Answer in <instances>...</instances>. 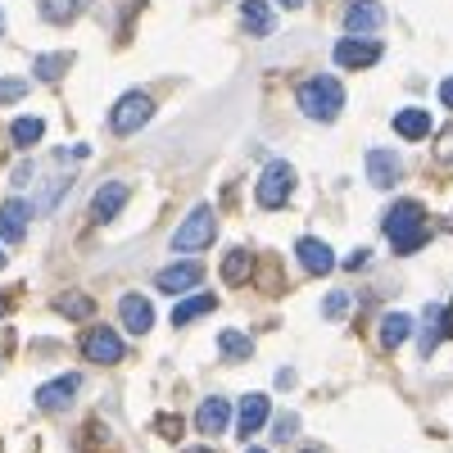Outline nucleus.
<instances>
[{"label":"nucleus","instance_id":"nucleus-30","mask_svg":"<svg viewBox=\"0 0 453 453\" xmlns=\"http://www.w3.org/2000/svg\"><path fill=\"white\" fill-rule=\"evenodd\" d=\"M27 96V82H19V78H0V104H14V100H23Z\"/></svg>","mask_w":453,"mask_h":453},{"label":"nucleus","instance_id":"nucleus-6","mask_svg":"<svg viewBox=\"0 0 453 453\" xmlns=\"http://www.w3.org/2000/svg\"><path fill=\"white\" fill-rule=\"evenodd\" d=\"M82 354L91 358V363H119L123 358V340H119V331L113 326H91L87 335H82Z\"/></svg>","mask_w":453,"mask_h":453},{"label":"nucleus","instance_id":"nucleus-5","mask_svg":"<svg viewBox=\"0 0 453 453\" xmlns=\"http://www.w3.org/2000/svg\"><path fill=\"white\" fill-rule=\"evenodd\" d=\"M150 113H155V100H150L145 91H127L119 104H113L109 127L119 132V136H132V132H141V127L150 123Z\"/></svg>","mask_w":453,"mask_h":453},{"label":"nucleus","instance_id":"nucleus-17","mask_svg":"<svg viewBox=\"0 0 453 453\" xmlns=\"http://www.w3.org/2000/svg\"><path fill=\"white\" fill-rule=\"evenodd\" d=\"M295 254H299V263L313 273V277H322V273H331L335 268V254H331V245H322V241H313V236H304L295 245Z\"/></svg>","mask_w":453,"mask_h":453},{"label":"nucleus","instance_id":"nucleus-16","mask_svg":"<svg viewBox=\"0 0 453 453\" xmlns=\"http://www.w3.org/2000/svg\"><path fill=\"white\" fill-rule=\"evenodd\" d=\"M123 204H127V186H123V181H104L100 191H96V200H91V218H96V222H109Z\"/></svg>","mask_w":453,"mask_h":453},{"label":"nucleus","instance_id":"nucleus-32","mask_svg":"<svg viewBox=\"0 0 453 453\" xmlns=\"http://www.w3.org/2000/svg\"><path fill=\"white\" fill-rule=\"evenodd\" d=\"M435 155H440L444 164H453V127H449V132L440 136V145H435Z\"/></svg>","mask_w":453,"mask_h":453},{"label":"nucleus","instance_id":"nucleus-15","mask_svg":"<svg viewBox=\"0 0 453 453\" xmlns=\"http://www.w3.org/2000/svg\"><path fill=\"white\" fill-rule=\"evenodd\" d=\"M27 218H32V209L23 200H5L0 204V236H5L10 245H19L27 236Z\"/></svg>","mask_w":453,"mask_h":453},{"label":"nucleus","instance_id":"nucleus-8","mask_svg":"<svg viewBox=\"0 0 453 453\" xmlns=\"http://www.w3.org/2000/svg\"><path fill=\"white\" fill-rule=\"evenodd\" d=\"M399 177H403V159L395 150H367V181L376 191H390Z\"/></svg>","mask_w":453,"mask_h":453},{"label":"nucleus","instance_id":"nucleus-18","mask_svg":"<svg viewBox=\"0 0 453 453\" xmlns=\"http://www.w3.org/2000/svg\"><path fill=\"white\" fill-rule=\"evenodd\" d=\"M395 132L403 141H426L431 136V113L426 109H399L395 113Z\"/></svg>","mask_w":453,"mask_h":453},{"label":"nucleus","instance_id":"nucleus-11","mask_svg":"<svg viewBox=\"0 0 453 453\" xmlns=\"http://www.w3.org/2000/svg\"><path fill=\"white\" fill-rule=\"evenodd\" d=\"M200 277H204L200 263H173V268H164V273L155 277V286L168 290V295H181V290H196Z\"/></svg>","mask_w":453,"mask_h":453},{"label":"nucleus","instance_id":"nucleus-13","mask_svg":"<svg viewBox=\"0 0 453 453\" xmlns=\"http://www.w3.org/2000/svg\"><path fill=\"white\" fill-rule=\"evenodd\" d=\"M226 422H232V403H226L222 395H209V399L200 403V412H196V426H200L204 435H222Z\"/></svg>","mask_w":453,"mask_h":453},{"label":"nucleus","instance_id":"nucleus-1","mask_svg":"<svg viewBox=\"0 0 453 453\" xmlns=\"http://www.w3.org/2000/svg\"><path fill=\"white\" fill-rule=\"evenodd\" d=\"M386 236H390V245L399 250V254H412V250H422L426 241H431V232H426V209L418 204V200H399L390 213H386Z\"/></svg>","mask_w":453,"mask_h":453},{"label":"nucleus","instance_id":"nucleus-39","mask_svg":"<svg viewBox=\"0 0 453 453\" xmlns=\"http://www.w3.org/2000/svg\"><path fill=\"white\" fill-rule=\"evenodd\" d=\"M304 453H322V449H304Z\"/></svg>","mask_w":453,"mask_h":453},{"label":"nucleus","instance_id":"nucleus-34","mask_svg":"<svg viewBox=\"0 0 453 453\" xmlns=\"http://www.w3.org/2000/svg\"><path fill=\"white\" fill-rule=\"evenodd\" d=\"M159 431H164V435H177L181 422H177V418H159Z\"/></svg>","mask_w":453,"mask_h":453},{"label":"nucleus","instance_id":"nucleus-26","mask_svg":"<svg viewBox=\"0 0 453 453\" xmlns=\"http://www.w3.org/2000/svg\"><path fill=\"white\" fill-rule=\"evenodd\" d=\"M73 55H36V78L42 82H59L64 73H68Z\"/></svg>","mask_w":453,"mask_h":453},{"label":"nucleus","instance_id":"nucleus-4","mask_svg":"<svg viewBox=\"0 0 453 453\" xmlns=\"http://www.w3.org/2000/svg\"><path fill=\"white\" fill-rule=\"evenodd\" d=\"M290 191H295V168H290V164L273 159L268 168L258 173L254 196H258V204H263V209H281V204L290 200Z\"/></svg>","mask_w":453,"mask_h":453},{"label":"nucleus","instance_id":"nucleus-27","mask_svg":"<svg viewBox=\"0 0 453 453\" xmlns=\"http://www.w3.org/2000/svg\"><path fill=\"white\" fill-rule=\"evenodd\" d=\"M42 132H46V123H42V119H19V123L10 127V141H14L19 150H27V145L42 141Z\"/></svg>","mask_w":453,"mask_h":453},{"label":"nucleus","instance_id":"nucleus-3","mask_svg":"<svg viewBox=\"0 0 453 453\" xmlns=\"http://www.w3.org/2000/svg\"><path fill=\"white\" fill-rule=\"evenodd\" d=\"M213 232H218L213 209H209V204H200V209L186 213V222L177 226L173 250H177V254H200V250H209V245H213Z\"/></svg>","mask_w":453,"mask_h":453},{"label":"nucleus","instance_id":"nucleus-25","mask_svg":"<svg viewBox=\"0 0 453 453\" xmlns=\"http://www.w3.org/2000/svg\"><path fill=\"white\" fill-rule=\"evenodd\" d=\"M218 349H222V358L245 363V358H250V335H241V331H222V335H218Z\"/></svg>","mask_w":453,"mask_h":453},{"label":"nucleus","instance_id":"nucleus-19","mask_svg":"<svg viewBox=\"0 0 453 453\" xmlns=\"http://www.w3.org/2000/svg\"><path fill=\"white\" fill-rule=\"evenodd\" d=\"M444 335H453V313L449 309H440V304H431L426 309V335H422V354H435V345Z\"/></svg>","mask_w":453,"mask_h":453},{"label":"nucleus","instance_id":"nucleus-35","mask_svg":"<svg viewBox=\"0 0 453 453\" xmlns=\"http://www.w3.org/2000/svg\"><path fill=\"white\" fill-rule=\"evenodd\" d=\"M277 5H286V10H299V5H304V0H277Z\"/></svg>","mask_w":453,"mask_h":453},{"label":"nucleus","instance_id":"nucleus-28","mask_svg":"<svg viewBox=\"0 0 453 453\" xmlns=\"http://www.w3.org/2000/svg\"><path fill=\"white\" fill-rule=\"evenodd\" d=\"M55 309H59L64 318H91L96 304H91L87 295H59V304H55Z\"/></svg>","mask_w":453,"mask_h":453},{"label":"nucleus","instance_id":"nucleus-22","mask_svg":"<svg viewBox=\"0 0 453 453\" xmlns=\"http://www.w3.org/2000/svg\"><path fill=\"white\" fill-rule=\"evenodd\" d=\"M213 309H218L213 295H191V299H181V304L173 309V322L186 326V322H196V318H204V313H213Z\"/></svg>","mask_w":453,"mask_h":453},{"label":"nucleus","instance_id":"nucleus-36","mask_svg":"<svg viewBox=\"0 0 453 453\" xmlns=\"http://www.w3.org/2000/svg\"><path fill=\"white\" fill-rule=\"evenodd\" d=\"M0 268H5V250H0Z\"/></svg>","mask_w":453,"mask_h":453},{"label":"nucleus","instance_id":"nucleus-29","mask_svg":"<svg viewBox=\"0 0 453 453\" xmlns=\"http://www.w3.org/2000/svg\"><path fill=\"white\" fill-rule=\"evenodd\" d=\"M322 313L340 322V318L349 313V295H345V290H335V295H326V299H322Z\"/></svg>","mask_w":453,"mask_h":453},{"label":"nucleus","instance_id":"nucleus-10","mask_svg":"<svg viewBox=\"0 0 453 453\" xmlns=\"http://www.w3.org/2000/svg\"><path fill=\"white\" fill-rule=\"evenodd\" d=\"M82 390V376H59V381H46L42 390H36V408H46V412H59L73 403V395Z\"/></svg>","mask_w":453,"mask_h":453},{"label":"nucleus","instance_id":"nucleus-20","mask_svg":"<svg viewBox=\"0 0 453 453\" xmlns=\"http://www.w3.org/2000/svg\"><path fill=\"white\" fill-rule=\"evenodd\" d=\"M241 14H245V32H254V36H268V32L277 27V19H273V5H268V0H245Z\"/></svg>","mask_w":453,"mask_h":453},{"label":"nucleus","instance_id":"nucleus-2","mask_svg":"<svg viewBox=\"0 0 453 453\" xmlns=\"http://www.w3.org/2000/svg\"><path fill=\"white\" fill-rule=\"evenodd\" d=\"M295 100L313 123H331V119H340V109H345V87H340L331 73H322V78H309L304 87H299Z\"/></svg>","mask_w":453,"mask_h":453},{"label":"nucleus","instance_id":"nucleus-33","mask_svg":"<svg viewBox=\"0 0 453 453\" xmlns=\"http://www.w3.org/2000/svg\"><path fill=\"white\" fill-rule=\"evenodd\" d=\"M440 104H449V109H453V78H444V82H440Z\"/></svg>","mask_w":453,"mask_h":453},{"label":"nucleus","instance_id":"nucleus-24","mask_svg":"<svg viewBox=\"0 0 453 453\" xmlns=\"http://www.w3.org/2000/svg\"><path fill=\"white\" fill-rule=\"evenodd\" d=\"M250 268H254V254H250V250H232V254L222 258V277L232 281V286H241V281L250 277Z\"/></svg>","mask_w":453,"mask_h":453},{"label":"nucleus","instance_id":"nucleus-7","mask_svg":"<svg viewBox=\"0 0 453 453\" xmlns=\"http://www.w3.org/2000/svg\"><path fill=\"white\" fill-rule=\"evenodd\" d=\"M268 418H273V403H268V395H245L241 399V418H236V435L241 440H254L263 426H268Z\"/></svg>","mask_w":453,"mask_h":453},{"label":"nucleus","instance_id":"nucleus-14","mask_svg":"<svg viewBox=\"0 0 453 453\" xmlns=\"http://www.w3.org/2000/svg\"><path fill=\"white\" fill-rule=\"evenodd\" d=\"M119 313H123V326H127L132 335H145L150 326H155V309H150L145 295H123Z\"/></svg>","mask_w":453,"mask_h":453},{"label":"nucleus","instance_id":"nucleus-41","mask_svg":"<svg viewBox=\"0 0 453 453\" xmlns=\"http://www.w3.org/2000/svg\"><path fill=\"white\" fill-rule=\"evenodd\" d=\"M449 313H453V309H449Z\"/></svg>","mask_w":453,"mask_h":453},{"label":"nucleus","instance_id":"nucleus-12","mask_svg":"<svg viewBox=\"0 0 453 453\" xmlns=\"http://www.w3.org/2000/svg\"><path fill=\"white\" fill-rule=\"evenodd\" d=\"M381 19H386V10L376 5V0H354V5L345 10V27H349V36H367V32H376V27H381Z\"/></svg>","mask_w":453,"mask_h":453},{"label":"nucleus","instance_id":"nucleus-31","mask_svg":"<svg viewBox=\"0 0 453 453\" xmlns=\"http://www.w3.org/2000/svg\"><path fill=\"white\" fill-rule=\"evenodd\" d=\"M295 431H299V418H295V412H286V418H277V431H273V435H277V440H290Z\"/></svg>","mask_w":453,"mask_h":453},{"label":"nucleus","instance_id":"nucleus-9","mask_svg":"<svg viewBox=\"0 0 453 453\" xmlns=\"http://www.w3.org/2000/svg\"><path fill=\"white\" fill-rule=\"evenodd\" d=\"M381 59V46L367 42V36H345V42L335 46V64L340 68H372Z\"/></svg>","mask_w":453,"mask_h":453},{"label":"nucleus","instance_id":"nucleus-21","mask_svg":"<svg viewBox=\"0 0 453 453\" xmlns=\"http://www.w3.org/2000/svg\"><path fill=\"white\" fill-rule=\"evenodd\" d=\"M408 335H412V318L408 313H386L381 318V345L386 349H399Z\"/></svg>","mask_w":453,"mask_h":453},{"label":"nucleus","instance_id":"nucleus-23","mask_svg":"<svg viewBox=\"0 0 453 453\" xmlns=\"http://www.w3.org/2000/svg\"><path fill=\"white\" fill-rule=\"evenodd\" d=\"M87 10V0H42V19L46 23H68Z\"/></svg>","mask_w":453,"mask_h":453},{"label":"nucleus","instance_id":"nucleus-38","mask_svg":"<svg viewBox=\"0 0 453 453\" xmlns=\"http://www.w3.org/2000/svg\"><path fill=\"white\" fill-rule=\"evenodd\" d=\"M250 453H268V449H250Z\"/></svg>","mask_w":453,"mask_h":453},{"label":"nucleus","instance_id":"nucleus-37","mask_svg":"<svg viewBox=\"0 0 453 453\" xmlns=\"http://www.w3.org/2000/svg\"><path fill=\"white\" fill-rule=\"evenodd\" d=\"M0 318H5V299H0Z\"/></svg>","mask_w":453,"mask_h":453},{"label":"nucleus","instance_id":"nucleus-40","mask_svg":"<svg viewBox=\"0 0 453 453\" xmlns=\"http://www.w3.org/2000/svg\"><path fill=\"white\" fill-rule=\"evenodd\" d=\"M0 27H5V14H0Z\"/></svg>","mask_w":453,"mask_h":453}]
</instances>
